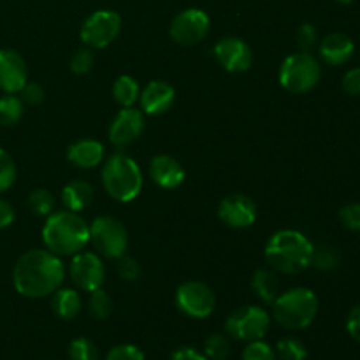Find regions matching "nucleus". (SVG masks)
Masks as SVG:
<instances>
[{
	"label": "nucleus",
	"instance_id": "7c9ffc66",
	"mask_svg": "<svg viewBox=\"0 0 360 360\" xmlns=\"http://www.w3.org/2000/svg\"><path fill=\"white\" fill-rule=\"evenodd\" d=\"M16 179V165L11 155L0 148V193L9 190Z\"/></svg>",
	"mask_w": 360,
	"mask_h": 360
},
{
	"label": "nucleus",
	"instance_id": "f8f14e48",
	"mask_svg": "<svg viewBox=\"0 0 360 360\" xmlns=\"http://www.w3.org/2000/svg\"><path fill=\"white\" fill-rule=\"evenodd\" d=\"M69 276L72 283L83 292H94L102 288L105 280V267L101 257L94 252H79L72 255L69 266Z\"/></svg>",
	"mask_w": 360,
	"mask_h": 360
},
{
	"label": "nucleus",
	"instance_id": "c03bdc74",
	"mask_svg": "<svg viewBox=\"0 0 360 360\" xmlns=\"http://www.w3.org/2000/svg\"><path fill=\"white\" fill-rule=\"evenodd\" d=\"M336 2H340V4H350V2H354V0H336Z\"/></svg>",
	"mask_w": 360,
	"mask_h": 360
},
{
	"label": "nucleus",
	"instance_id": "cd10ccee",
	"mask_svg": "<svg viewBox=\"0 0 360 360\" xmlns=\"http://www.w3.org/2000/svg\"><path fill=\"white\" fill-rule=\"evenodd\" d=\"M88 311L95 320H105L112 311V301L104 288L90 292V301H88Z\"/></svg>",
	"mask_w": 360,
	"mask_h": 360
},
{
	"label": "nucleus",
	"instance_id": "f03ea898",
	"mask_svg": "<svg viewBox=\"0 0 360 360\" xmlns=\"http://www.w3.org/2000/svg\"><path fill=\"white\" fill-rule=\"evenodd\" d=\"M46 250L58 257H72L90 245V225L72 211H53L42 227Z\"/></svg>",
	"mask_w": 360,
	"mask_h": 360
},
{
	"label": "nucleus",
	"instance_id": "6ab92c4d",
	"mask_svg": "<svg viewBox=\"0 0 360 360\" xmlns=\"http://www.w3.org/2000/svg\"><path fill=\"white\" fill-rule=\"evenodd\" d=\"M355 53V44L347 34H341V32H334L329 34L327 37L322 39L320 42V56L326 63L329 65H345L348 60L354 56Z\"/></svg>",
	"mask_w": 360,
	"mask_h": 360
},
{
	"label": "nucleus",
	"instance_id": "20e7f679",
	"mask_svg": "<svg viewBox=\"0 0 360 360\" xmlns=\"http://www.w3.org/2000/svg\"><path fill=\"white\" fill-rule=\"evenodd\" d=\"M102 185L105 192L118 202H132L143 190V172L129 155H111L102 162Z\"/></svg>",
	"mask_w": 360,
	"mask_h": 360
},
{
	"label": "nucleus",
	"instance_id": "7ed1b4c3",
	"mask_svg": "<svg viewBox=\"0 0 360 360\" xmlns=\"http://www.w3.org/2000/svg\"><path fill=\"white\" fill-rule=\"evenodd\" d=\"M313 253V243L302 232L292 229L274 232L264 250L266 262L283 274H297L308 269L311 266Z\"/></svg>",
	"mask_w": 360,
	"mask_h": 360
},
{
	"label": "nucleus",
	"instance_id": "aec40b11",
	"mask_svg": "<svg viewBox=\"0 0 360 360\" xmlns=\"http://www.w3.org/2000/svg\"><path fill=\"white\" fill-rule=\"evenodd\" d=\"M67 158L74 167L94 169L105 160V148L95 139H81L70 144Z\"/></svg>",
	"mask_w": 360,
	"mask_h": 360
},
{
	"label": "nucleus",
	"instance_id": "a19ab883",
	"mask_svg": "<svg viewBox=\"0 0 360 360\" xmlns=\"http://www.w3.org/2000/svg\"><path fill=\"white\" fill-rule=\"evenodd\" d=\"M347 330L355 341L360 343V306H355L347 319Z\"/></svg>",
	"mask_w": 360,
	"mask_h": 360
},
{
	"label": "nucleus",
	"instance_id": "b1692460",
	"mask_svg": "<svg viewBox=\"0 0 360 360\" xmlns=\"http://www.w3.org/2000/svg\"><path fill=\"white\" fill-rule=\"evenodd\" d=\"M139 83L129 74H123L112 84V97L122 108H132L139 101Z\"/></svg>",
	"mask_w": 360,
	"mask_h": 360
},
{
	"label": "nucleus",
	"instance_id": "1a4fd4ad",
	"mask_svg": "<svg viewBox=\"0 0 360 360\" xmlns=\"http://www.w3.org/2000/svg\"><path fill=\"white\" fill-rule=\"evenodd\" d=\"M176 306L190 319H207L217 308L213 290L202 281H185L176 290Z\"/></svg>",
	"mask_w": 360,
	"mask_h": 360
},
{
	"label": "nucleus",
	"instance_id": "4c0bfd02",
	"mask_svg": "<svg viewBox=\"0 0 360 360\" xmlns=\"http://www.w3.org/2000/svg\"><path fill=\"white\" fill-rule=\"evenodd\" d=\"M118 274L123 281H136L139 278V266L134 259L123 255L118 259Z\"/></svg>",
	"mask_w": 360,
	"mask_h": 360
},
{
	"label": "nucleus",
	"instance_id": "58836bf2",
	"mask_svg": "<svg viewBox=\"0 0 360 360\" xmlns=\"http://www.w3.org/2000/svg\"><path fill=\"white\" fill-rule=\"evenodd\" d=\"M21 101L25 104H30V105H37L44 101V88L37 83H27L23 88H21Z\"/></svg>",
	"mask_w": 360,
	"mask_h": 360
},
{
	"label": "nucleus",
	"instance_id": "dca6fc26",
	"mask_svg": "<svg viewBox=\"0 0 360 360\" xmlns=\"http://www.w3.org/2000/svg\"><path fill=\"white\" fill-rule=\"evenodd\" d=\"M27 63L14 49H0V90L20 94L27 84Z\"/></svg>",
	"mask_w": 360,
	"mask_h": 360
},
{
	"label": "nucleus",
	"instance_id": "9b49d317",
	"mask_svg": "<svg viewBox=\"0 0 360 360\" xmlns=\"http://www.w3.org/2000/svg\"><path fill=\"white\" fill-rule=\"evenodd\" d=\"M210 16L202 9L190 7V9L176 14L169 27V34H171L172 41L178 44L193 46L206 39V35L210 34Z\"/></svg>",
	"mask_w": 360,
	"mask_h": 360
},
{
	"label": "nucleus",
	"instance_id": "2f4dec72",
	"mask_svg": "<svg viewBox=\"0 0 360 360\" xmlns=\"http://www.w3.org/2000/svg\"><path fill=\"white\" fill-rule=\"evenodd\" d=\"M243 360H278L276 352L262 340L250 341L243 350Z\"/></svg>",
	"mask_w": 360,
	"mask_h": 360
},
{
	"label": "nucleus",
	"instance_id": "412c9836",
	"mask_svg": "<svg viewBox=\"0 0 360 360\" xmlns=\"http://www.w3.org/2000/svg\"><path fill=\"white\" fill-rule=\"evenodd\" d=\"M91 200H94V188H91L90 183L83 181V179H74L63 186L62 204L67 211L81 213L90 206Z\"/></svg>",
	"mask_w": 360,
	"mask_h": 360
},
{
	"label": "nucleus",
	"instance_id": "4be33fe9",
	"mask_svg": "<svg viewBox=\"0 0 360 360\" xmlns=\"http://www.w3.org/2000/svg\"><path fill=\"white\" fill-rule=\"evenodd\" d=\"M81 295L74 288H62L53 292L51 309L58 319L62 320H74L81 313Z\"/></svg>",
	"mask_w": 360,
	"mask_h": 360
},
{
	"label": "nucleus",
	"instance_id": "473e14b6",
	"mask_svg": "<svg viewBox=\"0 0 360 360\" xmlns=\"http://www.w3.org/2000/svg\"><path fill=\"white\" fill-rule=\"evenodd\" d=\"M95 63V55L90 48H84V49H77L74 53V56L70 58V70L77 76H84L91 70Z\"/></svg>",
	"mask_w": 360,
	"mask_h": 360
},
{
	"label": "nucleus",
	"instance_id": "2eb2a0df",
	"mask_svg": "<svg viewBox=\"0 0 360 360\" xmlns=\"http://www.w3.org/2000/svg\"><path fill=\"white\" fill-rule=\"evenodd\" d=\"M213 55L227 72H245L253 62L252 48L238 37H224L218 41L213 48Z\"/></svg>",
	"mask_w": 360,
	"mask_h": 360
},
{
	"label": "nucleus",
	"instance_id": "c756f323",
	"mask_svg": "<svg viewBox=\"0 0 360 360\" xmlns=\"http://www.w3.org/2000/svg\"><path fill=\"white\" fill-rule=\"evenodd\" d=\"M70 360H98V350L88 338H76L69 345Z\"/></svg>",
	"mask_w": 360,
	"mask_h": 360
},
{
	"label": "nucleus",
	"instance_id": "4468645a",
	"mask_svg": "<svg viewBox=\"0 0 360 360\" xmlns=\"http://www.w3.org/2000/svg\"><path fill=\"white\" fill-rule=\"evenodd\" d=\"M257 217H259V211H257L255 202L243 193L227 195L218 206V218L232 229L252 227L257 221Z\"/></svg>",
	"mask_w": 360,
	"mask_h": 360
},
{
	"label": "nucleus",
	"instance_id": "72a5a7b5",
	"mask_svg": "<svg viewBox=\"0 0 360 360\" xmlns=\"http://www.w3.org/2000/svg\"><path fill=\"white\" fill-rule=\"evenodd\" d=\"M105 360H144V354L136 345H116L109 350Z\"/></svg>",
	"mask_w": 360,
	"mask_h": 360
},
{
	"label": "nucleus",
	"instance_id": "79ce46f5",
	"mask_svg": "<svg viewBox=\"0 0 360 360\" xmlns=\"http://www.w3.org/2000/svg\"><path fill=\"white\" fill-rule=\"evenodd\" d=\"M171 360H207L206 355L202 352L195 350L192 347H181L178 350L172 352Z\"/></svg>",
	"mask_w": 360,
	"mask_h": 360
},
{
	"label": "nucleus",
	"instance_id": "5701e85b",
	"mask_svg": "<svg viewBox=\"0 0 360 360\" xmlns=\"http://www.w3.org/2000/svg\"><path fill=\"white\" fill-rule=\"evenodd\" d=\"M252 288L260 301L266 304H273L276 297L280 295V281L278 276L269 269L255 271L252 278Z\"/></svg>",
	"mask_w": 360,
	"mask_h": 360
},
{
	"label": "nucleus",
	"instance_id": "393cba45",
	"mask_svg": "<svg viewBox=\"0 0 360 360\" xmlns=\"http://www.w3.org/2000/svg\"><path fill=\"white\" fill-rule=\"evenodd\" d=\"M23 116V101L16 94H6L0 97V125L13 127Z\"/></svg>",
	"mask_w": 360,
	"mask_h": 360
},
{
	"label": "nucleus",
	"instance_id": "a211bd4d",
	"mask_svg": "<svg viewBox=\"0 0 360 360\" xmlns=\"http://www.w3.org/2000/svg\"><path fill=\"white\" fill-rule=\"evenodd\" d=\"M150 176L155 185L164 190H174L185 181V169L171 155H157L150 162Z\"/></svg>",
	"mask_w": 360,
	"mask_h": 360
},
{
	"label": "nucleus",
	"instance_id": "e433bc0d",
	"mask_svg": "<svg viewBox=\"0 0 360 360\" xmlns=\"http://www.w3.org/2000/svg\"><path fill=\"white\" fill-rule=\"evenodd\" d=\"M319 42V32L313 27L311 23L301 25V28L297 30V44L301 48V51L309 53Z\"/></svg>",
	"mask_w": 360,
	"mask_h": 360
},
{
	"label": "nucleus",
	"instance_id": "39448f33",
	"mask_svg": "<svg viewBox=\"0 0 360 360\" xmlns=\"http://www.w3.org/2000/svg\"><path fill=\"white\" fill-rule=\"evenodd\" d=\"M273 316L288 330H302L313 323L319 313V297L306 287H295L283 292L273 302Z\"/></svg>",
	"mask_w": 360,
	"mask_h": 360
},
{
	"label": "nucleus",
	"instance_id": "ea45409f",
	"mask_svg": "<svg viewBox=\"0 0 360 360\" xmlns=\"http://www.w3.org/2000/svg\"><path fill=\"white\" fill-rule=\"evenodd\" d=\"M341 84H343V90L348 95H360V67L348 70L343 76Z\"/></svg>",
	"mask_w": 360,
	"mask_h": 360
},
{
	"label": "nucleus",
	"instance_id": "c9c22d12",
	"mask_svg": "<svg viewBox=\"0 0 360 360\" xmlns=\"http://www.w3.org/2000/svg\"><path fill=\"white\" fill-rule=\"evenodd\" d=\"M340 220L343 227H347L348 231L360 232V202L347 204L340 211Z\"/></svg>",
	"mask_w": 360,
	"mask_h": 360
},
{
	"label": "nucleus",
	"instance_id": "bb28decb",
	"mask_svg": "<svg viewBox=\"0 0 360 360\" xmlns=\"http://www.w3.org/2000/svg\"><path fill=\"white\" fill-rule=\"evenodd\" d=\"M28 207L37 217H49L55 211V197L46 188H35L28 197Z\"/></svg>",
	"mask_w": 360,
	"mask_h": 360
},
{
	"label": "nucleus",
	"instance_id": "0eeeda50",
	"mask_svg": "<svg viewBox=\"0 0 360 360\" xmlns=\"http://www.w3.org/2000/svg\"><path fill=\"white\" fill-rule=\"evenodd\" d=\"M90 245L97 255L118 260L129 248V234L116 218L98 217L90 224Z\"/></svg>",
	"mask_w": 360,
	"mask_h": 360
},
{
	"label": "nucleus",
	"instance_id": "9d476101",
	"mask_svg": "<svg viewBox=\"0 0 360 360\" xmlns=\"http://www.w3.org/2000/svg\"><path fill=\"white\" fill-rule=\"evenodd\" d=\"M122 30V16L115 11L101 9L84 20L81 39L88 48L102 49L111 44Z\"/></svg>",
	"mask_w": 360,
	"mask_h": 360
},
{
	"label": "nucleus",
	"instance_id": "a878e982",
	"mask_svg": "<svg viewBox=\"0 0 360 360\" xmlns=\"http://www.w3.org/2000/svg\"><path fill=\"white\" fill-rule=\"evenodd\" d=\"M276 359L280 360H306L308 350L297 338H283L276 345Z\"/></svg>",
	"mask_w": 360,
	"mask_h": 360
},
{
	"label": "nucleus",
	"instance_id": "f257e3e1",
	"mask_svg": "<svg viewBox=\"0 0 360 360\" xmlns=\"http://www.w3.org/2000/svg\"><path fill=\"white\" fill-rule=\"evenodd\" d=\"M65 278L62 257L49 250H30L18 259L13 283L20 295L28 299L48 297L58 290Z\"/></svg>",
	"mask_w": 360,
	"mask_h": 360
},
{
	"label": "nucleus",
	"instance_id": "37998d69",
	"mask_svg": "<svg viewBox=\"0 0 360 360\" xmlns=\"http://www.w3.org/2000/svg\"><path fill=\"white\" fill-rule=\"evenodd\" d=\"M14 221V210L7 200L0 199V229H7Z\"/></svg>",
	"mask_w": 360,
	"mask_h": 360
},
{
	"label": "nucleus",
	"instance_id": "f3484780",
	"mask_svg": "<svg viewBox=\"0 0 360 360\" xmlns=\"http://www.w3.org/2000/svg\"><path fill=\"white\" fill-rule=\"evenodd\" d=\"M176 90L165 81H151L139 95L141 111L150 116H160L174 105Z\"/></svg>",
	"mask_w": 360,
	"mask_h": 360
},
{
	"label": "nucleus",
	"instance_id": "f704fd0d",
	"mask_svg": "<svg viewBox=\"0 0 360 360\" xmlns=\"http://www.w3.org/2000/svg\"><path fill=\"white\" fill-rule=\"evenodd\" d=\"M340 264V257L334 250H315L313 253L311 266H315L320 271H333Z\"/></svg>",
	"mask_w": 360,
	"mask_h": 360
},
{
	"label": "nucleus",
	"instance_id": "c85d7f7f",
	"mask_svg": "<svg viewBox=\"0 0 360 360\" xmlns=\"http://www.w3.org/2000/svg\"><path fill=\"white\" fill-rule=\"evenodd\" d=\"M231 354V343L225 334H211L204 343V355L207 360H225Z\"/></svg>",
	"mask_w": 360,
	"mask_h": 360
},
{
	"label": "nucleus",
	"instance_id": "6e6552de",
	"mask_svg": "<svg viewBox=\"0 0 360 360\" xmlns=\"http://www.w3.org/2000/svg\"><path fill=\"white\" fill-rule=\"evenodd\" d=\"M269 313L260 306H243L225 320V333L239 341L264 340L269 330Z\"/></svg>",
	"mask_w": 360,
	"mask_h": 360
},
{
	"label": "nucleus",
	"instance_id": "423d86ee",
	"mask_svg": "<svg viewBox=\"0 0 360 360\" xmlns=\"http://www.w3.org/2000/svg\"><path fill=\"white\" fill-rule=\"evenodd\" d=\"M322 77L319 60L309 53H294L287 56L280 67V84L295 95L308 94Z\"/></svg>",
	"mask_w": 360,
	"mask_h": 360
},
{
	"label": "nucleus",
	"instance_id": "ddd939ff",
	"mask_svg": "<svg viewBox=\"0 0 360 360\" xmlns=\"http://www.w3.org/2000/svg\"><path fill=\"white\" fill-rule=\"evenodd\" d=\"M144 130V112L137 108H122L109 125V141L116 148H125L139 139Z\"/></svg>",
	"mask_w": 360,
	"mask_h": 360
}]
</instances>
